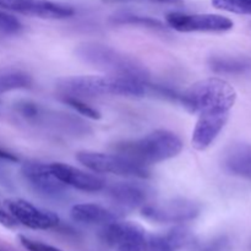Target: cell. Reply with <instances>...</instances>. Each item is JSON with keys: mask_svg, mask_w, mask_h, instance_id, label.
<instances>
[{"mask_svg": "<svg viewBox=\"0 0 251 251\" xmlns=\"http://www.w3.org/2000/svg\"><path fill=\"white\" fill-rule=\"evenodd\" d=\"M56 88L64 97H97V96H134L140 97L150 88L147 81L126 76L81 75L64 77L56 82Z\"/></svg>", "mask_w": 251, "mask_h": 251, "instance_id": "1", "label": "cell"}, {"mask_svg": "<svg viewBox=\"0 0 251 251\" xmlns=\"http://www.w3.org/2000/svg\"><path fill=\"white\" fill-rule=\"evenodd\" d=\"M114 150L119 154L149 167L178 156L183 150V142L173 131L161 129L140 139L118 142Z\"/></svg>", "mask_w": 251, "mask_h": 251, "instance_id": "2", "label": "cell"}, {"mask_svg": "<svg viewBox=\"0 0 251 251\" xmlns=\"http://www.w3.org/2000/svg\"><path fill=\"white\" fill-rule=\"evenodd\" d=\"M180 100L191 114L229 113L237 100V92L223 78L210 77L191 85L180 96Z\"/></svg>", "mask_w": 251, "mask_h": 251, "instance_id": "3", "label": "cell"}, {"mask_svg": "<svg viewBox=\"0 0 251 251\" xmlns=\"http://www.w3.org/2000/svg\"><path fill=\"white\" fill-rule=\"evenodd\" d=\"M76 55L86 64L108 71L113 76H126L141 81L149 80V71L140 61L120 53L112 47L96 42H85L76 48Z\"/></svg>", "mask_w": 251, "mask_h": 251, "instance_id": "4", "label": "cell"}, {"mask_svg": "<svg viewBox=\"0 0 251 251\" xmlns=\"http://www.w3.org/2000/svg\"><path fill=\"white\" fill-rule=\"evenodd\" d=\"M76 158L81 164L97 174H115L125 178L145 179L150 176L149 167L142 166L123 154L103 153L95 151H80Z\"/></svg>", "mask_w": 251, "mask_h": 251, "instance_id": "5", "label": "cell"}, {"mask_svg": "<svg viewBox=\"0 0 251 251\" xmlns=\"http://www.w3.org/2000/svg\"><path fill=\"white\" fill-rule=\"evenodd\" d=\"M142 216L157 223H184L193 221L200 215L201 207L189 199L176 198L161 202L144 205Z\"/></svg>", "mask_w": 251, "mask_h": 251, "instance_id": "6", "label": "cell"}, {"mask_svg": "<svg viewBox=\"0 0 251 251\" xmlns=\"http://www.w3.org/2000/svg\"><path fill=\"white\" fill-rule=\"evenodd\" d=\"M166 21L169 27L178 32H227L233 28L234 24L229 17L218 14H186L173 11L166 15Z\"/></svg>", "mask_w": 251, "mask_h": 251, "instance_id": "7", "label": "cell"}, {"mask_svg": "<svg viewBox=\"0 0 251 251\" xmlns=\"http://www.w3.org/2000/svg\"><path fill=\"white\" fill-rule=\"evenodd\" d=\"M5 206L17 222L31 229H50V228L56 227L60 221L56 213L37 207L33 203L24 199H7L5 200Z\"/></svg>", "mask_w": 251, "mask_h": 251, "instance_id": "8", "label": "cell"}, {"mask_svg": "<svg viewBox=\"0 0 251 251\" xmlns=\"http://www.w3.org/2000/svg\"><path fill=\"white\" fill-rule=\"evenodd\" d=\"M22 176L39 195L49 199L65 196L68 186L61 183L50 171V167L41 162H27L21 168Z\"/></svg>", "mask_w": 251, "mask_h": 251, "instance_id": "9", "label": "cell"}, {"mask_svg": "<svg viewBox=\"0 0 251 251\" xmlns=\"http://www.w3.org/2000/svg\"><path fill=\"white\" fill-rule=\"evenodd\" d=\"M0 7L41 19H66L75 14L69 5L50 0H0Z\"/></svg>", "mask_w": 251, "mask_h": 251, "instance_id": "10", "label": "cell"}, {"mask_svg": "<svg viewBox=\"0 0 251 251\" xmlns=\"http://www.w3.org/2000/svg\"><path fill=\"white\" fill-rule=\"evenodd\" d=\"M50 171L54 176L66 186L85 191V193H97L105 188V180L93 172H86L80 168L60 162L49 163Z\"/></svg>", "mask_w": 251, "mask_h": 251, "instance_id": "11", "label": "cell"}, {"mask_svg": "<svg viewBox=\"0 0 251 251\" xmlns=\"http://www.w3.org/2000/svg\"><path fill=\"white\" fill-rule=\"evenodd\" d=\"M229 113H203L199 114L195 129L191 136V145L198 151H205L213 144L225 125Z\"/></svg>", "mask_w": 251, "mask_h": 251, "instance_id": "12", "label": "cell"}, {"mask_svg": "<svg viewBox=\"0 0 251 251\" xmlns=\"http://www.w3.org/2000/svg\"><path fill=\"white\" fill-rule=\"evenodd\" d=\"M100 235L109 247L119 248L124 245H134L142 249L147 232L137 223L114 221L104 226Z\"/></svg>", "mask_w": 251, "mask_h": 251, "instance_id": "13", "label": "cell"}, {"mask_svg": "<svg viewBox=\"0 0 251 251\" xmlns=\"http://www.w3.org/2000/svg\"><path fill=\"white\" fill-rule=\"evenodd\" d=\"M109 196L115 205V210L120 213L132 211L144 206L149 200L151 191L147 186L136 183H115L109 188Z\"/></svg>", "mask_w": 251, "mask_h": 251, "instance_id": "14", "label": "cell"}, {"mask_svg": "<svg viewBox=\"0 0 251 251\" xmlns=\"http://www.w3.org/2000/svg\"><path fill=\"white\" fill-rule=\"evenodd\" d=\"M70 216L75 222L82 223V225L105 226L119 220L122 217V213L115 208H107L97 203H78V205L73 206Z\"/></svg>", "mask_w": 251, "mask_h": 251, "instance_id": "15", "label": "cell"}, {"mask_svg": "<svg viewBox=\"0 0 251 251\" xmlns=\"http://www.w3.org/2000/svg\"><path fill=\"white\" fill-rule=\"evenodd\" d=\"M223 167L230 174L251 179V146L233 145L223 154Z\"/></svg>", "mask_w": 251, "mask_h": 251, "instance_id": "16", "label": "cell"}, {"mask_svg": "<svg viewBox=\"0 0 251 251\" xmlns=\"http://www.w3.org/2000/svg\"><path fill=\"white\" fill-rule=\"evenodd\" d=\"M208 65L217 74H243L250 69L247 60L232 56H211Z\"/></svg>", "mask_w": 251, "mask_h": 251, "instance_id": "17", "label": "cell"}, {"mask_svg": "<svg viewBox=\"0 0 251 251\" xmlns=\"http://www.w3.org/2000/svg\"><path fill=\"white\" fill-rule=\"evenodd\" d=\"M32 85V78L28 74L20 70H7L0 74V93L11 90L28 88Z\"/></svg>", "mask_w": 251, "mask_h": 251, "instance_id": "18", "label": "cell"}, {"mask_svg": "<svg viewBox=\"0 0 251 251\" xmlns=\"http://www.w3.org/2000/svg\"><path fill=\"white\" fill-rule=\"evenodd\" d=\"M110 21L115 25H136L150 28H164V25L159 20L132 12H118L110 17Z\"/></svg>", "mask_w": 251, "mask_h": 251, "instance_id": "19", "label": "cell"}, {"mask_svg": "<svg viewBox=\"0 0 251 251\" xmlns=\"http://www.w3.org/2000/svg\"><path fill=\"white\" fill-rule=\"evenodd\" d=\"M212 6L238 15H251V0H212Z\"/></svg>", "mask_w": 251, "mask_h": 251, "instance_id": "20", "label": "cell"}, {"mask_svg": "<svg viewBox=\"0 0 251 251\" xmlns=\"http://www.w3.org/2000/svg\"><path fill=\"white\" fill-rule=\"evenodd\" d=\"M142 250L145 251H176L172 247L166 234H149L147 233Z\"/></svg>", "mask_w": 251, "mask_h": 251, "instance_id": "21", "label": "cell"}, {"mask_svg": "<svg viewBox=\"0 0 251 251\" xmlns=\"http://www.w3.org/2000/svg\"><path fill=\"white\" fill-rule=\"evenodd\" d=\"M64 103L69 107H71L73 109H75L76 112L80 113L81 115L86 118H90V119H100V113L97 109H95L93 107L88 105L87 103L82 102L81 98H75V97H64Z\"/></svg>", "mask_w": 251, "mask_h": 251, "instance_id": "22", "label": "cell"}, {"mask_svg": "<svg viewBox=\"0 0 251 251\" xmlns=\"http://www.w3.org/2000/svg\"><path fill=\"white\" fill-rule=\"evenodd\" d=\"M167 239L169 240V243L172 244V247L176 250L181 249L185 245L189 244V242L191 240V234L189 233L188 229L181 227H176L173 229L169 230L166 234Z\"/></svg>", "mask_w": 251, "mask_h": 251, "instance_id": "23", "label": "cell"}, {"mask_svg": "<svg viewBox=\"0 0 251 251\" xmlns=\"http://www.w3.org/2000/svg\"><path fill=\"white\" fill-rule=\"evenodd\" d=\"M16 109L19 114H21V117H24L27 120H31V122H37L38 118L42 115L39 105L33 102H29V100L17 103Z\"/></svg>", "mask_w": 251, "mask_h": 251, "instance_id": "24", "label": "cell"}, {"mask_svg": "<svg viewBox=\"0 0 251 251\" xmlns=\"http://www.w3.org/2000/svg\"><path fill=\"white\" fill-rule=\"evenodd\" d=\"M21 27V22L16 17L0 10V31L5 33H17Z\"/></svg>", "mask_w": 251, "mask_h": 251, "instance_id": "25", "label": "cell"}, {"mask_svg": "<svg viewBox=\"0 0 251 251\" xmlns=\"http://www.w3.org/2000/svg\"><path fill=\"white\" fill-rule=\"evenodd\" d=\"M19 239L20 243L22 244V247L28 251H61L60 249H58V248L51 247V245L46 244V243L29 239V238L24 237V235H20Z\"/></svg>", "mask_w": 251, "mask_h": 251, "instance_id": "26", "label": "cell"}, {"mask_svg": "<svg viewBox=\"0 0 251 251\" xmlns=\"http://www.w3.org/2000/svg\"><path fill=\"white\" fill-rule=\"evenodd\" d=\"M0 225L6 228H15L19 222L12 217L10 212H5L4 210H0Z\"/></svg>", "mask_w": 251, "mask_h": 251, "instance_id": "27", "label": "cell"}, {"mask_svg": "<svg viewBox=\"0 0 251 251\" xmlns=\"http://www.w3.org/2000/svg\"><path fill=\"white\" fill-rule=\"evenodd\" d=\"M107 2H123V1H134V0H103ZM135 1H150L156 4H173L178 5L183 2V0H135Z\"/></svg>", "mask_w": 251, "mask_h": 251, "instance_id": "28", "label": "cell"}, {"mask_svg": "<svg viewBox=\"0 0 251 251\" xmlns=\"http://www.w3.org/2000/svg\"><path fill=\"white\" fill-rule=\"evenodd\" d=\"M0 159L6 162H14V163L15 162H19V157L15 156V154L11 153V152H7L1 149H0Z\"/></svg>", "mask_w": 251, "mask_h": 251, "instance_id": "29", "label": "cell"}, {"mask_svg": "<svg viewBox=\"0 0 251 251\" xmlns=\"http://www.w3.org/2000/svg\"><path fill=\"white\" fill-rule=\"evenodd\" d=\"M117 251H144L140 247H134V245H124V247L117 248Z\"/></svg>", "mask_w": 251, "mask_h": 251, "instance_id": "30", "label": "cell"}, {"mask_svg": "<svg viewBox=\"0 0 251 251\" xmlns=\"http://www.w3.org/2000/svg\"><path fill=\"white\" fill-rule=\"evenodd\" d=\"M0 251H1V250H0Z\"/></svg>", "mask_w": 251, "mask_h": 251, "instance_id": "31", "label": "cell"}]
</instances>
